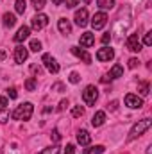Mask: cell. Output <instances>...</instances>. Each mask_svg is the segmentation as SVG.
Returning a JSON list of instances; mask_svg holds the SVG:
<instances>
[{"mask_svg": "<svg viewBox=\"0 0 152 154\" xmlns=\"http://www.w3.org/2000/svg\"><path fill=\"white\" fill-rule=\"evenodd\" d=\"M116 106H118V102H116V100H113V102H111V104H108V108H109V109H116Z\"/></svg>", "mask_w": 152, "mask_h": 154, "instance_id": "obj_41", "label": "cell"}, {"mask_svg": "<svg viewBox=\"0 0 152 154\" xmlns=\"http://www.w3.org/2000/svg\"><path fill=\"white\" fill-rule=\"evenodd\" d=\"M32 111H34V106L31 102H25V104H20L11 113V118H14V120H29L32 116Z\"/></svg>", "mask_w": 152, "mask_h": 154, "instance_id": "obj_1", "label": "cell"}, {"mask_svg": "<svg viewBox=\"0 0 152 154\" xmlns=\"http://www.w3.org/2000/svg\"><path fill=\"white\" fill-rule=\"evenodd\" d=\"M125 106H129V108H132V109H140L141 106H143V100L138 97V95H134V93H127L125 95Z\"/></svg>", "mask_w": 152, "mask_h": 154, "instance_id": "obj_7", "label": "cell"}, {"mask_svg": "<svg viewBox=\"0 0 152 154\" xmlns=\"http://www.w3.org/2000/svg\"><path fill=\"white\" fill-rule=\"evenodd\" d=\"M97 99H99V90H97L93 84H90V86L82 91V100H84L88 106H93V104L97 102Z\"/></svg>", "mask_w": 152, "mask_h": 154, "instance_id": "obj_3", "label": "cell"}, {"mask_svg": "<svg viewBox=\"0 0 152 154\" xmlns=\"http://www.w3.org/2000/svg\"><path fill=\"white\" fill-rule=\"evenodd\" d=\"M125 47L131 50V52H140L141 50V43H140V39H138V34H131L127 41H125Z\"/></svg>", "mask_w": 152, "mask_h": 154, "instance_id": "obj_8", "label": "cell"}, {"mask_svg": "<svg viewBox=\"0 0 152 154\" xmlns=\"http://www.w3.org/2000/svg\"><path fill=\"white\" fill-rule=\"evenodd\" d=\"M143 43H145L147 47H150V45H152V32H147V34H145V39H143Z\"/></svg>", "mask_w": 152, "mask_h": 154, "instance_id": "obj_33", "label": "cell"}, {"mask_svg": "<svg viewBox=\"0 0 152 154\" xmlns=\"http://www.w3.org/2000/svg\"><path fill=\"white\" fill-rule=\"evenodd\" d=\"M31 72H32L34 75H41V74H43V68H41L39 65L34 63V65H31Z\"/></svg>", "mask_w": 152, "mask_h": 154, "instance_id": "obj_27", "label": "cell"}, {"mask_svg": "<svg viewBox=\"0 0 152 154\" xmlns=\"http://www.w3.org/2000/svg\"><path fill=\"white\" fill-rule=\"evenodd\" d=\"M52 90H56V91H63V90H65V86H63L61 82H57V84H54V86H52Z\"/></svg>", "mask_w": 152, "mask_h": 154, "instance_id": "obj_38", "label": "cell"}, {"mask_svg": "<svg viewBox=\"0 0 152 154\" xmlns=\"http://www.w3.org/2000/svg\"><path fill=\"white\" fill-rule=\"evenodd\" d=\"M75 23L79 27H86V23H88V11L86 9H79L75 13Z\"/></svg>", "mask_w": 152, "mask_h": 154, "instance_id": "obj_11", "label": "cell"}, {"mask_svg": "<svg viewBox=\"0 0 152 154\" xmlns=\"http://www.w3.org/2000/svg\"><path fill=\"white\" fill-rule=\"evenodd\" d=\"M14 23H16V16L13 13H5L4 14V25L5 27H13Z\"/></svg>", "mask_w": 152, "mask_h": 154, "instance_id": "obj_18", "label": "cell"}, {"mask_svg": "<svg viewBox=\"0 0 152 154\" xmlns=\"http://www.w3.org/2000/svg\"><path fill=\"white\" fill-rule=\"evenodd\" d=\"M138 90H140V93H141V95H149V82H141Z\"/></svg>", "mask_w": 152, "mask_h": 154, "instance_id": "obj_28", "label": "cell"}, {"mask_svg": "<svg viewBox=\"0 0 152 154\" xmlns=\"http://www.w3.org/2000/svg\"><path fill=\"white\" fill-rule=\"evenodd\" d=\"M27 57H29V50H27L25 47L20 45V47L14 48V61H16V63H23Z\"/></svg>", "mask_w": 152, "mask_h": 154, "instance_id": "obj_10", "label": "cell"}, {"mask_svg": "<svg viewBox=\"0 0 152 154\" xmlns=\"http://www.w3.org/2000/svg\"><path fill=\"white\" fill-rule=\"evenodd\" d=\"M32 5L36 7V11H39L45 7V0H32Z\"/></svg>", "mask_w": 152, "mask_h": 154, "instance_id": "obj_29", "label": "cell"}, {"mask_svg": "<svg viewBox=\"0 0 152 154\" xmlns=\"http://www.w3.org/2000/svg\"><path fill=\"white\" fill-rule=\"evenodd\" d=\"M106 23H108V14H106L104 11H100V13L93 14V18H91V27H93L95 31L102 29V27H104Z\"/></svg>", "mask_w": 152, "mask_h": 154, "instance_id": "obj_4", "label": "cell"}, {"mask_svg": "<svg viewBox=\"0 0 152 154\" xmlns=\"http://www.w3.org/2000/svg\"><path fill=\"white\" fill-rule=\"evenodd\" d=\"M7 106H9V102H7V99L0 95V111H5V108H7Z\"/></svg>", "mask_w": 152, "mask_h": 154, "instance_id": "obj_30", "label": "cell"}, {"mask_svg": "<svg viewBox=\"0 0 152 154\" xmlns=\"http://www.w3.org/2000/svg\"><path fill=\"white\" fill-rule=\"evenodd\" d=\"M31 50H32V52H39V50H41V41L32 39V41H31Z\"/></svg>", "mask_w": 152, "mask_h": 154, "instance_id": "obj_26", "label": "cell"}, {"mask_svg": "<svg viewBox=\"0 0 152 154\" xmlns=\"http://www.w3.org/2000/svg\"><path fill=\"white\" fill-rule=\"evenodd\" d=\"M65 2H66V7H75L81 0H65Z\"/></svg>", "mask_w": 152, "mask_h": 154, "instance_id": "obj_36", "label": "cell"}, {"mask_svg": "<svg viewBox=\"0 0 152 154\" xmlns=\"http://www.w3.org/2000/svg\"><path fill=\"white\" fill-rule=\"evenodd\" d=\"M52 4H54V5H61V4H63V0H52Z\"/></svg>", "mask_w": 152, "mask_h": 154, "instance_id": "obj_44", "label": "cell"}, {"mask_svg": "<svg viewBox=\"0 0 152 154\" xmlns=\"http://www.w3.org/2000/svg\"><path fill=\"white\" fill-rule=\"evenodd\" d=\"M86 2H90V0H86Z\"/></svg>", "mask_w": 152, "mask_h": 154, "instance_id": "obj_45", "label": "cell"}, {"mask_svg": "<svg viewBox=\"0 0 152 154\" xmlns=\"http://www.w3.org/2000/svg\"><path fill=\"white\" fill-rule=\"evenodd\" d=\"M66 106H68V100H61L59 102V109H65Z\"/></svg>", "mask_w": 152, "mask_h": 154, "instance_id": "obj_40", "label": "cell"}, {"mask_svg": "<svg viewBox=\"0 0 152 154\" xmlns=\"http://www.w3.org/2000/svg\"><path fill=\"white\" fill-rule=\"evenodd\" d=\"M97 5H99L100 9H113L114 0H97Z\"/></svg>", "mask_w": 152, "mask_h": 154, "instance_id": "obj_21", "label": "cell"}, {"mask_svg": "<svg viewBox=\"0 0 152 154\" xmlns=\"http://www.w3.org/2000/svg\"><path fill=\"white\" fill-rule=\"evenodd\" d=\"M47 23H48V16H47V14H36V16H32V20H31V25H32V29H36V31H41L43 27H47Z\"/></svg>", "mask_w": 152, "mask_h": 154, "instance_id": "obj_6", "label": "cell"}, {"mask_svg": "<svg viewBox=\"0 0 152 154\" xmlns=\"http://www.w3.org/2000/svg\"><path fill=\"white\" fill-rule=\"evenodd\" d=\"M14 9H16V13H18V14H23V13H25V9H27V2H25V0H16Z\"/></svg>", "mask_w": 152, "mask_h": 154, "instance_id": "obj_22", "label": "cell"}, {"mask_svg": "<svg viewBox=\"0 0 152 154\" xmlns=\"http://www.w3.org/2000/svg\"><path fill=\"white\" fill-rule=\"evenodd\" d=\"M77 142H79L81 145H88V143L91 142V134H90L88 131H84V129H81V131L77 133Z\"/></svg>", "mask_w": 152, "mask_h": 154, "instance_id": "obj_14", "label": "cell"}, {"mask_svg": "<svg viewBox=\"0 0 152 154\" xmlns=\"http://www.w3.org/2000/svg\"><path fill=\"white\" fill-rule=\"evenodd\" d=\"M5 120H9V118H7V115H2V116H0V124H4Z\"/></svg>", "mask_w": 152, "mask_h": 154, "instance_id": "obj_43", "label": "cell"}, {"mask_svg": "<svg viewBox=\"0 0 152 154\" xmlns=\"http://www.w3.org/2000/svg\"><path fill=\"white\" fill-rule=\"evenodd\" d=\"M74 152H75V147H74L72 143H68V145H66V151H65V154H74Z\"/></svg>", "mask_w": 152, "mask_h": 154, "instance_id": "obj_37", "label": "cell"}, {"mask_svg": "<svg viewBox=\"0 0 152 154\" xmlns=\"http://www.w3.org/2000/svg\"><path fill=\"white\" fill-rule=\"evenodd\" d=\"M138 65H140V61H138L136 57H131V59H129V68H136Z\"/></svg>", "mask_w": 152, "mask_h": 154, "instance_id": "obj_34", "label": "cell"}, {"mask_svg": "<svg viewBox=\"0 0 152 154\" xmlns=\"http://www.w3.org/2000/svg\"><path fill=\"white\" fill-rule=\"evenodd\" d=\"M104 122H106V113H104V111H97V113L93 115V118H91V125H93V127H100Z\"/></svg>", "mask_w": 152, "mask_h": 154, "instance_id": "obj_15", "label": "cell"}, {"mask_svg": "<svg viewBox=\"0 0 152 154\" xmlns=\"http://www.w3.org/2000/svg\"><path fill=\"white\" fill-rule=\"evenodd\" d=\"M72 115H74V118L82 116V115H84V108H82V106H75V108L72 109Z\"/></svg>", "mask_w": 152, "mask_h": 154, "instance_id": "obj_25", "label": "cell"}, {"mask_svg": "<svg viewBox=\"0 0 152 154\" xmlns=\"http://www.w3.org/2000/svg\"><path fill=\"white\" fill-rule=\"evenodd\" d=\"M150 118H143V120H138V124H134V127L131 129V133H129V140H134L136 136H140V134H143L149 127H150Z\"/></svg>", "mask_w": 152, "mask_h": 154, "instance_id": "obj_2", "label": "cell"}, {"mask_svg": "<svg viewBox=\"0 0 152 154\" xmlns=\"http://www.w3.org/2000/svg\"><path fill=\"white\" fill-rule=\"evenodd\" d=\"M113 57H114V52H113V48H109V47H104V48H100L97 52V59L99 61H111Z\"/></svg>", "mask_w": 152, "mask_h": 154, "instance_id": "obj_9", "label": "cell"}, {"mask_svg": "<svg viewBox=\"0 0 152 154\" xmlns=\"http://www.w3.org/2000/svg\"><path fill=\"white\" fill-rule=\"evenodd\" d=\"M5 56H7V54H5V50H0V61H4V59H5Z\"/></svg>", "mask_w": 152, "mask_h": 154, "instance_id": "obj_42", "label": "cell"}, {"mask_svg": "<svg viewBox=\"0 0 152 154\" xmlns=\"http://www.w3.org/2000/svg\"><path fill=\"white\" fill-rule=\"evenodd\" d=\"M79 81H81V75H79V74H75V72L70 74V82H72V84H77Z\"/></svg>", "mask_w": 152, "mask_h": 154, "instance_id": "obj_31", "label": "cell"}, {"mask_svg": "<svg viewBox=\"0 0 152 154\" xmlns=\"http://www.w3.org/2000/svg\"><path fill=\"white\" fill-rule=\"evenodd\" d=\"M57 27H59V31H61L63 34H70V32H72V25H70V22H68L66 18H61L59 23H57Z\"/></svg>", "mask_w": 152, "mask_h": 154, "instance_id": "obj_17", "label": "cell"}, {"mask_svg": "<svg viewBox=\"0 0 152 154\" xmlns=\"http://www.w3.org/2000/svg\"><path fill=\"white\" fill-rule=\"evenodd\" d=\"M36 88H38V81H36L34 77H29V79L25 81V90H27V91H34Z\"/></svg>", "mask_w": 152, "mask_h": 154, "instance_id": "obj_19", "label": "cell"}, {"mask_svg": "<svg viewBox=\"0 0 152 154\" xmlns=\"http://www.w3.org/2000/svg\"><path fill=\"white\" fill-rule=\"evenodd\" d=\"M123 75V68L120 66V65H114L113 68H111V72H109V77H113V79H118V77Z\"/></svg>", "mask_w": 152, "mask_h": 154, "instance_id": "obj_20", "label": "cell"}, {"mask_svg": "<svg viewBox=\"0 0 152 154\" xmlns=\"http://www.w3.org/2000/svg\"><path fill=\"white\" fill-rule=\"evenodd\" d=\"M70 50H72V54H74V56L81 57V59H82L84 63H91V56H90V54H88L86 50H82V48H79V47H72Z\"/></svg>", "mask_w": 152, "mask_h": 154, "instance_id": "obj_12", "label": "cell"}, {"mask_svg": "<svg viewBox=\"0 0 152 154\" xmlns=\"http://www.w3.org/2000/svg\"><path fill=\"white\" fill-rule=\"evenodd\" d=\"M29 34H31V29L23 25V27H20L18 32L14 34V41H16V43H22V41H25V39L29 38Z\"/></svg>", "mask_w": 152, "mask_h": 154, "instance_id": "obj_13", "label": "cell"}, {"mask_svg": "<svg viewBox=\"0 0 152 154\" xmlns=\"http://www.w3.org/2000/svg\"><path fill=\"white\" fill-rule=\"evenodd\" d=\"M93 43H95V36L91 34V32H84V34H81V45L82 47H93Z\"/></svg>", "mask_w": 152, "mask_h": 154, "instance_id": "obj_16", "label": "cell"}, {"mask_svg": "<svg viewBox=\"0 0 152 154\" xmlns=\"http://www.w3.org/2000/svg\"><path fill=\"white\" fill-rule=\"evenodd\" d=\"M7 95H9L11 99H16V97H18V93H16V88H9V90H7Z\"/></svg>", "mask_w": 152, "mask_h": 154, "instance_id": "obj_35", "label": "cell"}, {"mask_svg": "<svg viewBox=\"0 0 152 154\" xmlns=\"http://www.w3.org/2000/svg\"><path fill=\"white\" fill-rule=\"evenodd\" d=\"M50 138H52L54 142H59V140H61V134H59V131H57V129H54V131H52V134H50Z\"/></svg>", "mask_w": 152, "mask_h": 154, "instance_id": "obj_32", "label": "cell"}, {"mask_svg": "<svg viewBox=\"0 0 152 154\" xmlns=\"http://www.w3.org/2000/svg\"><path fill=\"white\" fill-rule=\"evenodd\" d=\"M38 154H59V147L57 145H52V147H47V149H43L41 152Z\"/></svg>", "mask_w": 152, "mask_h": 154, "instance_id": "obj_24", "label": "cell"}, {"mask_svg": "<svg viewBox=\"0 0 152 154\" xmlns=\"http://www.w3.org/2000/svg\"><path fill=\"white\" fill-rule=\"evenodd\" d=\"M109 39H111V34H109V32H106V34L102 36V43L106 45V43H109Z\"/></svg>", "mask_w": 152, "mask_h": 154, "instance_id": "obj_39", "label": "cell"}, {"mask_svg": "<svg viewBox=\"0 0 152 154\" xmlns=\"http://www.w3.org/2000/svg\"><path fill=\"white\" fill-rule=\"evenodd\" d=\"M43 63H45V66H47V70L50 72V74H57L59 72V65H57V61L50 56V54H43V59H41Z\"/></svg>", "mask_w": 152, "mask_h": 154, "instance_id": "obj_5", "label": "cell"}, {"mask_svg": "<svg viewBox=\"0 0 152 154\" xmlns=\"http://www.w3.org/2000/svg\"><path fill=\"white\" fill-rule=\"evenodd\" d=\"M102 152H104V147L102 145H95V147L84 149V154H102Z\"/></svg>", "mask_w": 152, "mask_h": 154, "instance_id": "obj_23", "label": "cell"}]
</instances>
